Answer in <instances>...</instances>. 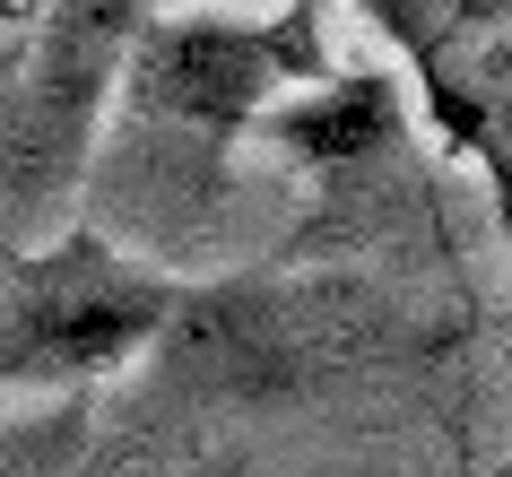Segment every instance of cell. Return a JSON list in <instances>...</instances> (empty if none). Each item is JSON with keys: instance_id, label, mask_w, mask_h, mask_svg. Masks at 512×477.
Returning <instances> with one entry per match:
<instances>
[{"instance_id": "7a4b0ae2", "label": "cell", "mask_w": 512, "mask_h": 477, "mask_svg": "<svg viewBox=\"0 0 512 477\" xmlns=\"http://www.w3.org/2000/svg\"><path fill=\"white\" fill-rule=\"evenodd\" d=\"M79 443H87V417H79V399H61L53 417L0 434V477H61L79 460Z\"/></svg>"}, {"instance_id": "6da1fadb", "label": "cell", "mask_w": 512, "mask_h": 477, "mask_svg": "<svg viewBox=\"0 0 512 477\" xmlns=\"http://www.w3.org/2000/svg\"><path fill=\"white\" fill-rule=\"evenodd\" d=\"M183 304V278L105 235H53L0 261V391H87L139 356Z\"/></svg>"}]
</instances>
